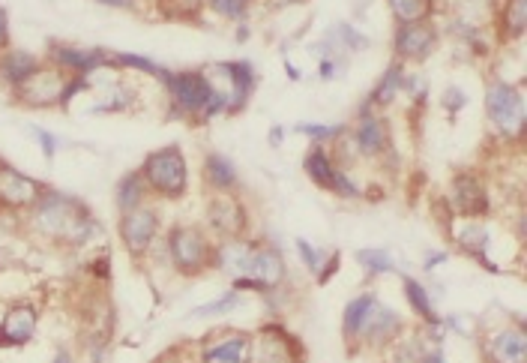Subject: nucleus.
Wrapping results in <instances>:
<instances>
[{"label":"nucleus","mask_w":527,"mask_h":363,"mask_svg":"<svg viewBox=\"0 0 527 363\" xmlns=\"http://www.w3.org/2000/svg\"><path fill=\"white\" fill-rule=\"evenodd\" d=\"M162 84L168 87L171 99H174V108L180 114H204V117H213L219 111H225V99L213 90V84L207 81V75L201 69L195 72H168L162 78Z\"/></svg>","instance_id":"f03ea898"},{"label":"nucleus","mask_w":527,"mask_h":363,"mask_svg":"<svg viewBox=\"0 0 527 363\" xmlns=\"http://www.w3.org/2000/svg\"><path fill=\"white\" fill-rule=\"evenodd\" d=\"M9 48V12L6 6H0V51Z\"/></svg>","instance_id":"58836bf2"},{"label":"nucleus","mask_w":527,"mask_h":363,"mask_svg":"<svg viewBox=\"0 0 527 363\" xmlns=\"http://www.w3.org/2000/svg\"><path fill=\"white\" fill-rule=\"evenodd\" d=\"M285 273H288L285 258H282L276 249H270V246H255L249 276H243V279H255L264 291H270V288H279V285H282Z\"/></svg>","instance_id":"4468645a"},{"label":"nucleus","mask_w":527,"mask_h":363,"mask_svg":"<svg viewBox=\"0 0 527 363\" xmlns=\"http://www.w3.org/2000/svg\"><path fill=\"white\" fill-rule=\"evenodd\" d=\"M42 192H45V186L39 180L27 177L24 171H18L0 159V207H9V210L33 207L42 198Z\"/></svg>","instance_id":"1a4fd4ad"},{"label":"nucleus","mask_w":527,"mask_h":363,"mask_svg":"<svg viewBox=\"0 0 527 363\" xmlns=\"http://www.w3.org/2000/svg\"><path fill=\"white\" fill-rule=\"evenodd\" d=\"M390 9L399 24H420L435 12V0H390Z\"/></svg>","instance_id":"a878e982"},{"label":"nucleus","mask_w":527,"mask_h":363,"mask_svg":"<svg viewBox=\"0 0 527 363\" xmlns=\"http://www.w3.org/2000/svg\"><path fill=\"white\" fill-rule=\"evenodd\" d=\"M444 102H447L450 108H453V105H456V108H462V105H465V93H462V90H447Z\"/></svg>","instance_id":"ea45409f"},{"label":"nucleus","mask_w":527,"mask_h":363,"mask_svg":"<svg viewBox=\"0 0 527 363\" xmlns=\"http://www.w3.org/2000/svg\"><path fill=\"white\" fill-rule=\"evenodd\" d=\"M387 141H390V138H387L384 120L375 117L372 111H363V117H360V123H357V129H354V144H357V150L366 153V156H378V153L387 150Z\"/></svg>","instance_id":"f3484780"},{"label":"nucleus","mask_w":527,"mask_h":363,"mask_svg":"<svg viewBox=\"0 0 527 363\" xmlns=\"http://www.w3.org/2000/svg\"><path fill=\"white\" fill-rule=\"evenodd\" d=\"M168 255L174 261V267L183 273V276H195L201 273L207 264H213V249H210V240L201 228L195 225H177L171 228L168 234Z\"/></svg>","instance_id":"20e7f679"},{"label":"nucleus","mask_w":527,"mask_h":363,"mask_svg":"<svg viewBox=\"0 0 527 363\" xmlns=\"http://www.w3.org/2000/svg\"><path fill=\"white\" fill-rule=\"evenodd\" d=\"M339 264H342V258H339V252H333V255H327V264L318 270V282H327L330 276H333V270H339Z\"/></svg>","instance_id":"4c0bfd02"},{"label":"nucleus","mask_w":527,"mask_h":363,"mask_svg":"<svg viewBox=\"0 0 527 363\" xmlns=\"http://www.w3.org/2000/svg\"><path fill=\"white\" fill-rule=\"evenodd\" d=\"M297 132H303V135H309L315 141H324V138H336L342 129L339 126H321V123H300Z\"/></svg>","instance_id":"f704fd0d"},{"label":"nucleus","mask_w":527,"mask_h":363,"mask_svg":"<svg viewBox=\"0 0 527 363\" xmlns=\"http://www.w3.org/2000/svg\"><path fill=\"white\" fill-rule=\"evenodd\" d=\"M504 27L513 39H519L527 27V0H507L504 3Z\"/></svg>","instance_id":"c756f323"},{"label":"nucleus","mask_w":527,"mask_h":363,"mask_svg":"<svg viewBox=\"0 0 527 363\" xmlns=\"http://www.w3.org/2000/svg\"><path fill=\"white\" fill-rule=\"evenodd\" d=\"M306 174L312 177V183H318L321 189H330L333 186V177H336V165H333V159L321 150V147H315V150H309L306 153Z\"/></svg>","instance_id":"393cba45"},{"label":"nucleus","mask_w":527,"mask_h":363,"mask_svg":"<svg viewBox=\"0 0 527 363\" xmlns=\"http://www.w3.org/2000/svg\"><path fill=\"white\" fill-rule=\"evenodd\" d=\"M66 72L54 69V66H39L18 90L15 99L21 105L30 108H48V105H63V93H66Z\"/></svg>","instance_id":"423d86ee"},{"label":"nucleus","mask_w":527,"mask_h":363,"mask_svg":"<svg viewBox=\"0 0 527 363\" xmlns=\"http://www.w3.org/2000/svg\"><path fill=\"white\" fill-rule=\"evenodd\" d=\"M204 177H207V183L216 186L219 192H228V189L237 186V168H234L225 156H219V153H210V156H207V162H204Z\"/></svg>","instance_id":"b1692460"},{"label":"nucleus","mask_w":527,"mask_h":363,"mask_svg":"<svg viewBox=\"0 0 527 363\" xmlns=\"http://www.w3.org/2000/svg\"><path fill=\"white\" fill-rule=\"evenodd\" d=\"M207 6L228 21H240V18H246L249 0H207Z\"/></svg>","instance_id":"72a5a7b5"},{"label":"nucleus","mask_w":527,"mask_h":363,"mask_svg":"<svg viewBox=\"0 0 527 363\" xmlns=\"http://www.w3.org/2000/svg\"><path fill=\"white\" fill-rule=\"evenodd\" d=\"M249 357H252V342L243 333L228 336L207 348V363H249Z\"/></svg>","instance_id":"aec40b11"},{"label":"nucleus","mask_w":527,"mask_h":363,"mask_svg":"<svg viewBox=\"0 0 527 363\" xmlns=\"http://www.w3.org/2000/svg\"><path fill=\"white\" fill-rule=\"evenodd\" d=\"M228 78H231V108L228 111H240L255 90V69L249 60H231Z\"/></svg>","instance_id":"6ab92c4d"},{"label":"nucleus","mask_w":527,"mask_h":363,"mask_svg":"<svg viewBox=\"0 0 527 363\" xmlns=\"http://www.w3.org/2000/svg\"><path fill=\"white\" fill-rule=\"evenodd\" d=\"M357 261H360V267H363L369 276H378V273H393V270H396V264H393L390 252H384V249H360V252H357Z\"/></svg>","instance_id":"c85d7f7f"},{"label":"nucleus","mask_w":527,"mask_h":363,"mask_svg":"<svg viewBox=\"0 0 527 363\" xmlns=\"http://www.w3.org/2000/svg\"><path fill=\"white\" fill-rule=\"evenodd\" d=\"M402 87H405V72H402V66H399V63H393V66L384 72V78L378 81V90L372 93V99H369V102L387 105V102H393V96H396Z\"/></svg>","instance_id":"bb28decb"},{"label":"nucleus","mask_w":527,"mask_h":363,"mask_svg":"<svg viewBox=\"0 0 527 363\" xmlns=\"http://www.w3.org/2000/svg\"><path fill=\"white\" fill-rule=\"evenodd\" d=\"M96 3L111 6V9H135V3H138V0H96Z\"/></svg>","instance_id":"a19ab883"},{"label":"nucleus","mask_w":527,"mask_h":363,"mask_svg":"<svg viewBox=\"0 0 527 363\" xmlns=\"http://www.w3.org/2000/svg\"><path fill=\"white\" fill-rule=\"evenodd\" d=\"M30 210H33L30 216L33 228L66 246H81L99 231V222L90 216V210L78 198L57 192V189H45L42 198Z\"/></svg>","instance_id":"f257e3e1"},{"label":"nucleus","mask_w":527,"mask_h":363,"mask_svg":"<svg viewBox=\"0 0 527 363\" xmlns=\"http://www.w3.org/2000/svg\"><path fill=\"white\" fill-rule=\"evenodd\" d=\"M453 210L465 213L471 219H477L489 210V195H486V186L477 174H459L453 180Z\"/></svg>","instance_id":"9b49d317"},{"label":"nucleus","mask_w":527,"mask_h":363,"mask_svg":"<svg viewBox=\"0 0 527 363\" xmlns=\"http://www.w3.org/2000/svg\"><path fill=\"white\" fill-rule=\"evenodd\" d=\"M252 255H255V243L240 240V237H231V240H225V243L213 252V264H219L228 276L243 279V276H249Z\"/></svg>","instance_id":"2eb2a0df"},{"label":"nucleus","mask_w":527,"mask_h":363,"mask_svg":"<svg viewBox=\"0 0 527 363\" xmlns=\"http://www.w3.org/2000/svg\"><path fill=\"white\" fill-rule=\"evenodd\" d=\"M30 132L36 135V141H39V147H42V156H45V159H54V153H57V138H54L48 129H42V126H30Z\"/></svg>","instance_id":"c9c22d12"},{"label":"nucleus","mask_w":527,"mask_h":363,"mask_svg":"<svg viewBox=\"0 0 527 363\" xmlns=\"http://www.w3.org/2000/svg\"><path fill=\"white\" fill-rule=\"evenodd\" d=\"M48 60H51L54 69L72 72V75H90V72L114 66L108 51H102V48H75V45H66V42H48Z\"/></svg>","instance_id":"6e6552de"},{"label":"nucleus","mask_w":527,"mask_h":363,"mask_svg":"<svg viewBox=\"0 0 527 363\" xmlns=\"http://www.w3.org/2000/svg\"><path fill=\"white\" fill-rule=\"evenodd\" d=\"M156 234H159V216L150 204H141V207L126 210L120 216V237H123V246L132 258L147 255Z\"/></svg>","instance_id":"0eeeda50"},{"label":"nucleus","mask_w":527,"mask_h":363,"mask_svg":"<svg viewBox=\"0 0 527 363\" xmlns=\"http://www.w3.org/2000/svg\"><path fill=\"white\" fill-rule=\"evenodd\" d=\"M39 66H42V63L36 60V54H30V51H24V48H6V51H0V78H3L12 90H18Z\"/></svg>","instance_id":"dca6fc26"},{"label":"nucleus","mask_w":527,"mask_h":363,"mask_svg":"<svg viewBox=\"0 0 527 363\" xmlns=\"http://www.w3.org/2000/svg\"><path fill=\"white\" fill-rule=\"evenodd\" d=\"M486 108L489 120L498 126V132L519 138L525 132V99L513 84H492L486 93Z\"/></svg>","instance_id":"39448f33"},{"label":"nucleus","mask_w":527,"mask_h":363,"mask_svg":"<svg viewBox=\"0 0 527 363\" xmlns=\"http://www.w3.org/2000/svg\"><path fill=\"white\" fill-rule=\"evenodd\" d=\"M438 42V30L429 21L420 24H399L396 30V54L402 60H426Z\"/></svg>","instance_id":"9d476101"},{"label":"nucleus","mask_w":527,"mask_h":363,"mask_svg":"<svg viewBox=\"0 0 527 363\" xmlns=\"http://www.w3.org/2000/svg\"><path fill=\"white\" fill-rule=\"evenodd\" d=\"M147 192H150V189H147V183H144L141 168H138V171H129L126 177H120V183H117V207H120V213L141 207L144 198H147Z\"/></svg>","instance_id":"412c9836"},{"label":"nucleus","mask_w":527,"mask_h":363,"mask_svg":"<svg viewBox=\"0 0 527 363\" xmlns=\"http://www.w3.org/2000/svg\"><path fill=\"white\" fill-rule=\"evenodd\" d=\"M111 63H114V66H132V69L150 72V75L159 78V81L168 75V69H162V66H156L150 57H138V54H111Z\"/></svg>","instance_id":"2f4dec72"},{"label":"nucleus","mask_w":527,"mask_h":363,"mask_svg":"<svg viewBox=\"0 0 527 363\" xmlns=\"http://www.w3.org/2000/svg\"><path fill=\"white\" fill-rule=\"evenodd\" d=\"M144 183L150 192L162 195V198H180L189 186V171H186V159L183 150L177 144L159 147L153 150L144 165H141Z\"/></svg>","instance_id":"7ed1b4c3"},{"label":"nucleus","mask_w":527,"mask_h":363,"mask_svg":"<svg viewBox=\"0 0 527 363\" xmlns=\"http://www.w3.org/2000/svg\"><path fill=\"white\" fill-rule=\"evenodd\" d=\"M207 222L216 234L222 237H240L243 225H246V216H243V204L228 198V195H216L210 201V210H207Z\"/></svg>","instance_id":"ddd939ff"},{"label":"nucleus","mask_w":527,"mask_h":363,"mask_svg":"<svg viewBox=\"0 0 527 363\" xmlns=\"http://www.w3.org/2000/svg\"><path fill=\"white\" fill-rule=\"evenodd\" d=\"M492 360L495 363H527V339L519 327H507L501 333H495L492 345Z\"/></svg>","instance_id":"a211bd4d"},{"label":"nucleus","mask_w":527,"mask_h":363,"mask_svg":"<svg viewBox=\"0 0 527 363\" xmlns=\"http://www.w3.org/2000/svg\"><path fill=\"white\" fill-rule=\"evenodd\" d=\"M276 3H288L291 6V3H303V0H276Z\"/></svg>","instance_id":"37998d69"},{"label":"nucleus","mask_w":527,"mask_h":363,"mask_svg":"<svg viewBox=\"0 0 527 363\" xmlns=\"http://www.w3.org/2000/svg\"><path fill=\"white\" fill-rule=\"evenodd\" d=\"M297 249H300V255H303V261H306V267L318 273V270H321V264H324V255H321L315 246H309L306 240H297Z\"/></svg>","instance_id":"e433bc0d"},{"label":"nucleus","mask_w":527,"mask_h":363,"mask_svg":"<svg viewBox=\"0 0 527 363\" xmlns=\"http://www.w3.org/2000/svg\"><path fill=\"white\" fill-rule=\"evenodd\" d=\"M405 294H408V303L414 306V312H417V315H423L426 321L438 324V312H435V306H432V300H429L426 288H423L417 279H405Z\"/></svg>","instance_id":"cd10ccee"},{"label":"nucleus","mask_w":527,"mask_h":363,"mask_svg":"<svg viewBox=\"0 0 527 363\" xmlns=\"http://www.w3.org/2000/svg\"><path fill=\"white\" fill-rule=\"evenodd\" d=\"M54 363H72V357H69L66 351H60V354L54 357Z\"/></svg>","instance_id":"79ce46f5"},{"label":"nucleus","mask_w":527,"mask_h":363,"mask_svg":"<svg viewBox=\"0 0 527 363\" xmlns=\"http://www.w3.org/2000/svg\"><path fill=\"white\" fill-rule=\"evenodd\" d=\"M36 333V309L30 303H15L0 321V345H24Z\"/></svg>","instance_id":"f8f14e48"},{"label":"nucleus","mask_w":527,"mask_h":363,"mask_svg":"<svg viewBox=\"0 0 527 363\" xmlns=\"http://www.w3.org/2000/svg\"><path fill=\"white\" fill-rule=\"evenodd\" d=\"M372 312H375V294H360V297H354V300L348 303L345 321H342V324H345V336H348V339L360 336V333L366 330Z\"/></svg>","instance_id":"4be33fe9"},{"label":"nucleus","mask_w":527,"mask_h":363,"mask_svg":"<svg viewBox=\"0 0 527 363\" xmlns=\"http://www.w3.org/2000/svg\"><path fill=\"white\" fill-rule=\"evenodd\" d=\"M288 333L279 327H267L261 333V363H294V351H288Z\"/></svg>","instance_id":"5701e85b"},{"label":"nucleus","mask_w":527,"mask_h":363,"mask_svg":"<svg viewBox=\"0 0 527 363\" xmlns=\"http://www.w3.org/2000/svg\"><path fill=\"white\" fill-rule=\"evenodd\" d=\"M237 303H240V294H237V291H231V294H225V297H219V300H213V303H207V306L192 309V318H213V315L231 312Z\"/></svg>","instance_id":"473e14b6"},{"label":"nucleus","mask_w":527,"mask_h":363,"mask_svg":"<svg viewBox=\"0 0 527 363\" xmlns=\"http://www.w3.org/2000/svg\"><path fill=\"white\" fill-rule=\"evenodd\" d=\"M207 6V0H159L165 18H192Z\"/></svg>","instance_id":"7c9ffc66"}]
</instances>
